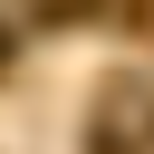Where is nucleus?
Instances as JSON below:
<instances>
[{
  "mask_svg": "<svg viewBox=\"0 0 154 154\" xmlns=\"http://www.w3.org/2000/svg\"><path fill=\"white\" fill-rule=\"evenodd\" d=\"M0 67H10V29H0Z\"/></svg>",
  "mask_w": 154,
  "mask_h": 154,
  "instance_id": "obj_1",
  "label": "nucleus"
}]
</instances>
